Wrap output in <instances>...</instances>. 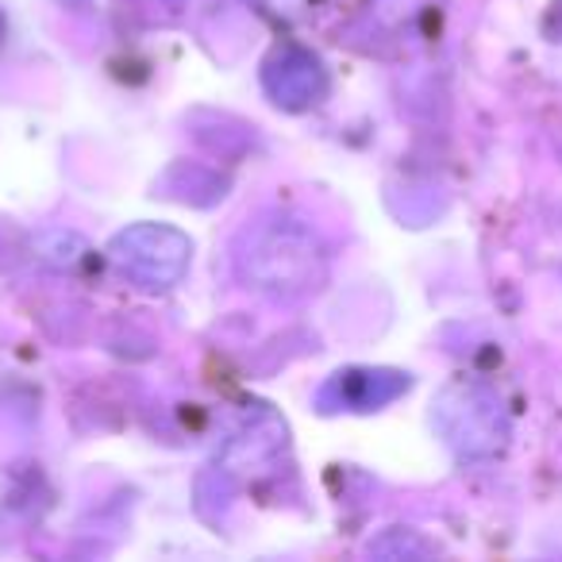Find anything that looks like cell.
Returning a JSON list of instances; mask_svg holds the SVG:
<instances>
[{"mask_svg":"<svg viewBox=\"0 0 562 562\" xmlns=\"http://www.w3.org/2000/svg\"><path fill=\"white\" fill-rule=\"evenodd\" d=\"M239 273L258 293L297 301L328 281V250L301 220H270L243 235Z\"/></svg>","mask_w":562,"mask_h":562,"instance_id":"cell-1","label":"cell"},{"mask_svg":"<svg viewBox=\"0 0 562 562\" xmlns=\"http://www.w3.org/2000/svg\"><path fill=\"white\" fill-rule=\"evenodd\" d=\"M189 239L178 227L135 224L109 243V258L124 278L139 281L143 290H170L189 266Z\"/></svg>","mask_w":562,"mask_h":562,"instance_id":"cell-2","label":"cell"},{"mask_svg":"<svg viewBox=\"0 0 562 562\" xmlns=\"http://www.w3.org/2000/svg\"><path fill=\"white\" fill-rule=\"evenodd\" d=\"M266 86L278 97L281 104H308L313 97L324 93V70L316 58L301 55V50H290L281 55L278 63L266 70Z\"/></svg>","mask_w":562,"mask_h":562,"instance_id":"cell-3","label":"cell"}]
</instances>
